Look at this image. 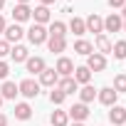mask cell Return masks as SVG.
<instances>
[{"mask_svg": "<svg viewBox=\"0 0 126 126\" xmlns=\"http://www.w3.org/2000/svg\"><path fill=\"white\" fill-rule=\"evenodd\" d=\"M10 49H13V45H10V42L0 40V57H8V54H10Z\"/></svg>", "mask_w": 126, "mask_h": 126, "instance_id": "obj_30", "label": "cell"}, {"mask_svg": "<svg viewBox=\"0 0 126 126\" xmlns=\"http://www.w3.org/2000/svg\"><path fill=\"white\" fill-rule=\"evenodd\" d=\"M32 20H35V25H47L49 22V8H45V5L35 8L32 10Z\"/></svg>", "mask_w": 126, "mask_h": 126, "instance_id": "obj_18", "label": "cell"}, {"mask_svg": "<svg viewBox=\"0 0 126 126\" xmlns=\"http://www.w3.org/2000/svg\"><path fill=\"white\" fill-rule=\"evenodd\" d=\"M3 8H5V0H0V10H3Z\"/></svg>", "mask_w": 126, "mask_h": 126, "instance_id": "obj_39", "label": "cell"}, {"mask_svg": "<svg viewBox=\"0 0 126 126\" xmlns=\"http://www.w3.org/2000/svg\"><path fill=\"white\" fill-rule=\"evenodd\" d=\"M10 57H13V62H27V47H22V45H15L13 49H10Z\"/></svg>", "mask_w": 126, "mask_h": 126, "instance_id": "obj_24", "label": "cell"}, {"mask_svg": "<svg viewBox=\"0 0 126 126\" xmlns=\"http://www.w3.org/2000/svg\"><path fill=\"white\" fill-rule=\"evenodd\" d=\"M57 82H59V74H57L54 69H45V72L40 74V87H52V89H54Z\"/></svg>", "mask_w": 126, "mask_h": 126, "instance_id": "obj_15", "label": "cell"}, {"mask_svg": "<svg viewBox=\"0 0 126 126\" xmlns=\"http://www.w3.org/2000/svg\"><path fill=\"white\" fill-rule=\"evenodd\" d=\"M3 35H5V42H10V45H17V42L22 40V35H25V30H22V27H20V25L15 22V25H8Z\"/></svg>", "mask_w": 126, "mask_h": 126, "instance_id": "obj_6", "label": "cell"}, {"mask_svg": "<svg viewBox=\"0 0 126 126\" xmlns=\"http://www.w3.org/2000/svg\"><path fill=\"white\" fill-rule=\"evenodd\" d=\"M64 99H67V96L62 94L59 89H52V92H49V101H52L54 106H59V104H64Z\"/></svg>", "mask_w": 126, "mask_h": 126, "instance_id": "obj_29", "label": "cell"}, {"mask_svg": "<svg viewBox=\"0 0 126 126\" xmlns=\"http://www.w3.org/2000/svg\"><path fill=\"white\" fill-rule=\"evenodd\" d=\"M121 17H126V5H124V8H121Z\"/></svg>", "mask_w": 126, "mask_h": 126, "instance_id": "obj_38", "label": "cell"}, {"mask_svg": "<svg viewBox=\"0 0 126 126\" xmlns=\"http://www.w3.org/2000/svg\"><path fill=\"white\" fill-rule=\"evenodd\" d=\"M106 3H109L111 8H124V5H126V0H106Z\"/></svg>", "mask_w": 126, "mask_h": 126, "instance_id": "obj_32", "label": "cell"}, {"mask_svg": "<svg viewBox=\"0 0 126 126\" xmlns=\"http://www.w3.org/2000/svg\"><path fill=\"white\" fill-rule=\"evenodd\" d=\"M74 52H77V54H87V57H89V54L94 52V45H92L89 40H77V42H74Z\"/></svg>", "mask_w": 126, "mask_h": 126, "instance_id": "obj_23", "label": "cell"}, {"mask_svg": "<svg viewBox=\"0 0 126 126\" xmlns=\"http://www.w3.org/2000/svg\"><path fill=\"white\" fill-rule=\"evenodd\" d=\"M87 69H89V72H104V69H106V57L99 54V52H92V54L87 57Z\"/></svg>", "mask_w": 126, "mask_h": 126, "instance_id": "obj_3", "label": "cell"}, {"mask_svg": "<svg viewBox=\"0 0 126 126\" xmlns=\"http://www.w3.org/2000/svg\"><path fill=\"white\" fill-rule=\"evenodd\" d=\"M17 94H20V89L15 82H3V87H0V96L3 99H15Z\"/></svg>", "mask_w": 126, "mask_h": 126, "instance_id": "obj_20", "label": "cell"}, {"mask_svg": "<svg viewBox=\"0 0 126 126\" xmlns=\"http://www.w3.org/2000/svg\"><path fill=\"white\" fill-rule=\"evenodd\" d=\"M25 67H27V72H30V74H37V77L47 69V64H45V59H42V57H27Z\"/></svg>", "mask_w": 126, "mask_h": 126, "instance_id": "obj_11", "label": "cell"}, {"mask_svg": "<svg viewBox=\"0 0 126 126\" xmlns=\"http://www.w3.org/2000/svg\"><path fill=\"white\" fill-rule=\"evenodd\" d=\"M72 77H74V82L82 84V87L92 82V72L87 69V64H84V67H74V74H72Z\"/></svg>", "mask_w": 126, "mask_h": 126, "instance_id": "obj_19", "label": "cell"}, {"mask_svg": "<svg viewBox=\"0 0 126 126\" xmlns=\"http://www.w3.org/2000/svg\"><path fill=\"white\" fill-rule=\"evenodd\" d=\"M15 3H17V5H27V3H30V0H15Z\"/></svg>", "mask_w": 126, "mask_h": 126, "instance_id": "obj_36", "label": "cell"}, {"mask_svg": "<svg viewBox=\"0 0 126 126\" xmlns=\"http://www.w3.org/2000/svg\"><path fill=\"white\" fill-rule=\"evenodd\" d=\"M47 47H49V52H54V54L64 52V49H67V37H47Z\"/></svg>", "mask_w": 126, "mask_h": 126, "instance_id": "obj_17", "label": "cell"}, {"mask_svg": "<svg viewBox=\"0 0 126 126\" xmlns=\"http://www.w3.org/2000/svg\"><path fill=\"white\" fill-rule=\"evenodd\" d=\"M109 121H111L114 126H124V124H126V109L119 106V104H114L111 111H109Z\"/></svg>", "mask_w": 126, "mask_h": 126, "instance_id": "obj_13", "label": "cell"}, {"mask_svg": "<svg viewBox=\"0 0 126 126\" xmlns=\"http://www.w3.org/2000/svg\"><path fill=\"white\" fill-rule=\"evenodd\" d=\"M67 116H69V119H74V121H84V119L89 116V106L79 101V104H74V106L67 111Z\"/></svg>", "mask_w": 126, "mask_h": 126, "instance_id": "obj_14", "label": "cell"}, {"mask_svg": "<svg viewBox=\"0 0 126 126\" xmlns=\"http://www.w3.org/2000/svg\"><path fill=\"white\" fill-rule=\"evenodd\" d=\"M69 30H72L77 37H82V35L87 32V25H84V20H82V17H72V20H69Z\"/></svg>", "mask_w": 126, "mask_h": 126, "instance_id": "obj_26", "label": "cell"}, {"mask_svg": "<svg viewBox=\"0 0 126 126\" xmlns=\"http://www.w3.org/2000/svg\"><path fill=\"white\" fill-rule=\"evenodd\" d=\"M121 30H124V32H126V17H124V27H121Z\"/></svg>", "mask_w": 126, "mask_h": 126, "instance_id": "obj_40", "label": "cell"}, {"mask_svg": "<svg viewBox=\"0 0 126 126\" xmlns=\"http://www.w3.org/2000/svg\"><path fill=\"white\" fill-rule=\"evenodd\" d=\"M124 126H126V124H124Z\"/></svg>", "mask_w": 126, "mask_h": 126, "instance_id": "obj_42", "label": "cell"}, {"mask_svg": "<svg viewBox=\"0 0 126 126\" xmlns=\"http://www.w3.org/2000/svg\"><path fill=\"white\" fill-rule=\"evenodd\" d=\"M94 96H96V89H94L92 84H84V87L79 89V99H82V104H89V101H94Z\"/></svg>", "mask_w": 126, "mask_h": 126, "instance_id": "obj_25", "label": "cell"}, {"mask_svg": "<svg viewBox=\"0 0 126 126\" xmlns=\"http://www.w3.org/2000/svg\"><path fill=\"white\" fill-rule=\"evenodd\" d=\"M10 74V64H8V62H3V59H0V79H5Z\"/></svg>", "mask_w": 126, "mask_h": 126, "instance_id": "obj_31", "label": "cell"}, {"mask_svg": "<svg viewBox=\"0 0 126 126\" xmlns=\"http://www.w3.org/2000/svg\"><path fill=\"white\" fill-rule=\"evenodd\" d=\"M49 121H52V126H69V116H67V111H62V109L52 111Z\"/></svg>", "mask_w": 126, "mask_h": 126, "instance_id": "obj_22", "label": "cell"}, {"mask_svg": "<svg viewBox=\"0 0 126 126\" xmlns=\"http://www.w3.org/2000/svg\"><path fill=\"white\" fill-rule=\"evenodd\" d=\"M79 84L74 82V77H59V82H57V89L64 94V96H69V94H74V92H79L77 89Z\"/></svg>", "mask_w": 126, "mask_h": 126, "instance_id": "obj_7", "label": "cell"}, {"mask_svg": "<svg viewBox=\"0 0 126 126\" xmlns=\"http://www.w3.org/2000/svg\"><path fill=\"white\" fill-rule=\"evenodd\" d=\"M0 106H3V96H0Z\"/></svg>", "mask_w": 126, "mask_h": 126, "instance_id": "obj_41", "label": "cell"}, {"mask_svg": "<svg viewBox=\"0 0 126 126\" xmlns=\"http://www.w3.org/2000/svg\"><path fill=\"white\" fill-rule=\"evenodd\" d=\"M84 25H87V32H96V35L104 32V17H99L96 13H92V15L84 20Z\"/></svg>", "mask_w": 126, "mask_h": 126, "instance_id": "obj_8", "label": "cell"}, {"mask_svg": "<svg viewBox=\"0 0 126 126\" xmlns=\"http://www.w3.org/2000/svg\"><path fill=\"white\" fill-rule=\"evenodd\" d=\"M116 92L111 89V87H104V89H99L96 92V99H99V104H104V106H114L116 104Z\"/></svg>", "mask_w": 126, "mask_h": 126, "instance_id": "obj_10", "label": "cell"}, {"mask_svg": "<svg viewBox=\"0 0 126 126\" xmlns=\"http://www.w3.org/2000/svg\"><path fill=\"white\" fill-rule=\"evenodd\" d=\"M54 72H57L59 77H72V74H74V62H72L69 57H59Z\"/></svg>", "mask_w": 126, "mask_h": 126, "instance_id": "obj_5", "label": "cell"}, {"mask_svg": "<svg viewBox=\"0 0 126 126\" xmlns=\"http://www.w3.org/2000/svg\"><path fill=\"white\" fill-rule=\"evenodd\" d=\"M15 119H17V121H27V119H32V106H30L27 101L15 104Z\"/></svg>", "mask_w": 126, "mask_h": 126, "instance_id": "obj_16", "label": "cell"}, {"mask_svg": "<svg viewBox=\"0 0 126 126\" xmlns=\"http://www.w3.org/2000/svg\"><path fill=\"white\" fill-rule=\"evenodd\" d=\"M47 27L45 25H32L30 30H27V40L32 42V45H42V42H47Z\"/></svg>", "mask_w": 126, "mask_h": 126, "instance_id": "obj_2", "label": "cell"}, {"mask_svg": "<svg viewBox=\"0 0 126 126\" xmlns=\"http://www.w3.org/2000/svg\"><path fill=\"white\" fill-rule=\"evenodd\" d=\"M124 27V17L119 13H111L109 17H104V32H121Z\"/></svg>", "mask_w": 126, "mask_h": 126, "instance_id": "obj_4", "label": "cell"}, {"mask_svg": "<svg viewBox=\"0 0 126 126\" xmlns=\"http://www.w3.org/2000/svg\"><path fill=\"white\" fill-rule=\"evenodd\" d=\"M69 126H84V121H74V124H69Z\"/></svg>", "mask_w": 126, "mask_h": 126, "instance_id": "obj_37", "label": "cell"}, {"mask_svg": "<svg viewBox=\"0 0 126 126\" xmlns=\"http://www.w3.org/2000/svg\"><path fill=\"white\" fill-rule=\"evenodd\" d=\"M94 45H96V52L99 54H111V47H114V42L109 40V35L106 32H101V35H96V40H94Z\"/></svg>", "mask_w": 126, "mask_h": 126, "instance_id": "obj_9", "label": "cell"}, {"mask_svg": "<svg viewBox=\"0 0 126 126\" xmlns=\"http://www.w3.org/2000/svg\"><path fill=\"white\" fill-rule=\"evenodd\" d=\"M17 89H20V94H22L25 99H35V96L40 94V82H35V79H22V82L17 84Z\"/></svg>", "mask_w": 126, "mask_h": 126, "instance_id": "obj_1", "label": "cell"}, {"mask_svg": "<svg viewBox=\"0 0 126 126\" xmlns=\"http://www.w3.org/2000/svg\"><path fill=\"white\" fill-rule=\"evenodd\" d=\"M111 54H114L116 59H126V40H119V42H114V47H111Z\"/></svg>", "mask_w": 126, "mask_h": 126, "instance_id": "obj_27", "label": "cell"}, {"mask_svg": "<svg viewBox=\"0 0 126 126\" xmlns=\"http://www.w3.org/2000/svg\"><path fill=\"white\" fill-rule=\"evenodd\" d=\"M116 94H124L126 92V74H116L114 77V87H111Z\"/></svg>", "mask_w": 126, "mask_h": 126, "instance_id": "obj_28", "label": "cell"}, {"mask_svg": "<svg viewBox=\"0 0 126 126\" xmlns=\"http://www.w3.org/2000/svg\"><path fill=\"white\" fill-rule=\"evenodd\" d=\"M40 3H42V5H45V8H49V5H52V3H54V0H40Z\"/></svg>", "mask_w": 126, "mask_h": 126, "instance_id": "obj_35", "label": "cell"}, {"mask_svg": "<svg viewBox=\"0 0 126 126\" xmlns=\"http://www.w3.org/2000/svg\"><path fill=\"white\" fill-rule=\"evenodd\" d=\"M13 20H15V22H27V20H32V8H30V5H15V8H13Z\"/></svg>", "mask_w": 126, "mask_h": 126, "instance_id": "obj_12", "label": "cell"}, {"mask_svg": "<svg viewBox=\"0 0 126 126\" xmlns=\"http://www.w3.org/2000/svg\"><path fill=\"white\" fill-rule=\"evenodd\" d=\"M47 35H49V37H64V35H67V25L59 22V20H54V22H49Z\"/></svg>", "mask_w": 126, "mask_h": 126, "instance_id": "obj_21", "label": "cell"}, {"mask_svg": "<svg viewBox=\"0 0 126 126\" xmlns=\"http://www.w3.org/2000/svg\"><path fill=\"white\" fill-rule=\"evenodd\" d=\"M5 27H8V22H5V17H3V15H0V35L5 32Z\"/></svg>", "mask_w": 126, "mask_h": 126, "instance_id": "obj_33", "label": "cell"}, {"mask_svg": "<svg viewBox=\"0 0 126 126\" xmlns=\"http://www.w3.org/2000/svg\"><path fill=\"white\" fill-rule=\"evenodd\" d=\"M0 126H8V116L5 114H0Z\"/></svg>", "mask_w": 126, "mask_h": 126, "instance_id": "obj_34", "label": "cell"}]
</instances>
